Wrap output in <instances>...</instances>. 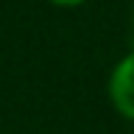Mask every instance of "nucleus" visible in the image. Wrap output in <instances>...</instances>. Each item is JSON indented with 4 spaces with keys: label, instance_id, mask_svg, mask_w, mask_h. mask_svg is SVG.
Wrapping results in <instances>:
<instances>
[{
    "label": "nucleus",
    "instance_id": "2",
    "mask_svg": "<svg viewBox=\"0 0 134 134\" xmlns=\"http://www.w3.org/2000/svg\"><path fill=\"white\" fill-rule=\"evenodd\" d=\"M53 6H64V8H70V6H81V3H87V0H50Z\"/></svg>",
    "mask_w": 134,
    "mask_h": 134
},
{
    "label": "nucleus",
    "instance_id": "1",
    "mask_svg": "<svg viewBox=\"0 0 134 134\" xmlns=\"http://www.w3.org/2000/svg\"><path fill=\"white\" fill-rule=\"evenodd\" d=\"M109 98L123 117L134 120V50L120 59L109 78Z\"/></svg>",
    "mask_w": 134,
    "mask_h": 134
},
{
    "label": "nucleus",
    "instance_id": "3",
    "mask_svg": "<svg viewBox=\"0 0 134 134\" xmlns=\"http://www.w3.org/2000/svg\"><path fill=\"white\" fill-rule=\"evenodd\" d=\"M131 28H134V17H131Z\"/></svg>",
    "mask_w": 134,
    "mask_h": 134
}]
</instances>
